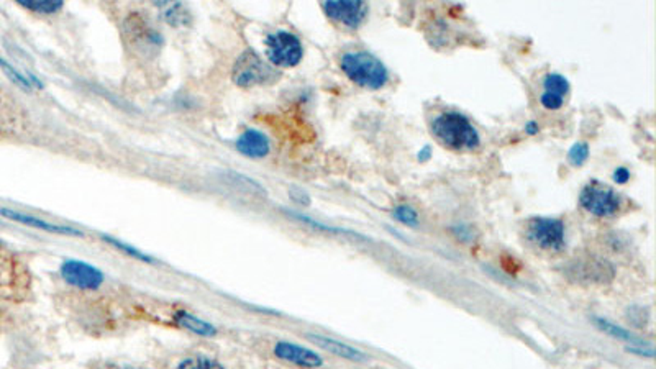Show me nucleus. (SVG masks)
Listing matches in <instances>:
<instances>
[{"label": "nucleus", "instance_id": "23", "mask_svg": "<svg viewBox=\"0 0 656 369\" xmlns=\"http://www.w3.org/2000/svg\"><path fill=\"white\" fill-rule=\"evenodd\" d=\"M165 18L172 27H182V25H189L191 13L187 12V8L182 4H166Z\"/></svg>", "mask_w": 656, "mask_h": 369}, {"label": "nucleus", "instance_id": "11", "mask_svg": "<svg viewBox=\"0 0 656 369\" xmlns=\"http://www.w3.org/2000/svg\"><path fill=\"white\" fill-rule=\"evenodd\" d=\"M274 356L304 369H318L323 366V358L310 348L296 345L292 341H278L274 345Z\"/></svg>", "mask_w": 656, "mask_h": 369}, {"label": "nucleus", "instance_id": "21", "mask_svg": "<svg viewBox=\"0 0 656 369\" xmlns=\"http://www.w3.org/2000/svg\"><path fill=\"white\" fill-rule=\"evenodd\" d=\"M20 7L30 10V12L42 13V15H51L59 12L64 7L63 2L59 0H20Z\"/></svg>", "mask_w": 656, "mask_h": 369}, {"label": "nucleus", "instance_id": "17", "mask_svg": "<svg viewBox=\"0 0 656 369\" xmlns=\"http://www.w3.org/2000/svg\"><path fill=\"white\" fill-rule=\"evenodd\" d=\"M592 322H594V325L599 328V330L604 332L609 337L615 338V340L632 343V345H635V346H645V343H642V340H640V338L635 335V333H632L630 330H625V328L619 327V325H615V323H612L610 320H606V318L594 317Z\"/></svg>", "mask_w": 656, "mask_h": 369}, {"label": "nucleus", "instance_id": "12", "mask_svg": "<svg viewBox=\"0 0 656 369\" xmlns=\"http://www.w3.org/2000/svg\"><path fill=\"white\" fill-rule=\"evenodd\" d=\"M0 215L5 217V219L17 222V224L32 226V229H38L43 231H48V234H54V235H61V236H84V234L74 226L69 225H58V224H51V222L42 220L38 217H33L30 214H25V212H18V210H12V209H0Z\"/></svg>", "mask_w": 656, "mask_h": 369}, {"label": "nucleus", "instance_id": "15", "mask_svg": "<svg viewBox=\"0 0 656 369\" xmlns=\"http://www.w3.org/2000/svg\"><path fill=\"white\" fill-rule=\"evenodd\" d=\"M307 338L315 345L323 348L325 351L332 353V355L343 358V360L348 361H354V363H366L368 361V355L363 353L358 348H354L348 343H343L340 340H335V338L325 337V335H318V333H309Z\"/></svg>", "mask_w": 656, "mask_h": 369}, {"label": "nucleus", "instance_id": "30", "mask_svg": "<svg viewBox=\"0 0 656 369\" xmlns=\"http://www.w3.org/2000/svg\"><path fill=\"white\" fill-rule=\"evenodd\" d=\"M627 351H628V353H633V355H638V356H647V358H652V356H653V350H652V348H645V346H638V348L628 346V348H627Z\"/></svg>", "mask_w": 656, "mask_h": 369}, {"label": "nucleus", "instance_id": "1", "mask_svg": "<svg viewBox=\"0 0 656 369\" xmlns=\"http://www.w3.org/2000/svg\"><path fill=\"white\" fill-rule=\"evenodd\" d=\"M431 133L451 150H475L481 143L479 131L460 112H441L431 120Z\"/></svg>", "mask_w": 656, "mask_h": 369}, {"label": "nucleus", "instance_id": "9", "mask_svg": "<svg viewBox=\"0 0 656 369\" xmlns=\"http://www.w3.org/2000/svg\"><path fill=\"white\" fill-rule=\"evenodd\" d=\"M136 17H130L126 20V33H129V42L131 47L138 53L153 54L162 44L161 35L156 32L155 27L146 22L141 17V13H135Z\"/></svg>", "mask_w": 656, "mask_h": 369}, {"label": "nucleus", "instance_id": "3", "mask_svg": "<svg viewBox=\"0 0 656 369\" xmlns=\"http://www.w3.org/2000/svg\"><path fill=\"white\" fill-rule=\"evenodd\" d=\"M276 69L271 64L264 61L256 52L246 49L243 52L233 64L232 79L233 83L240 87H254V85H263L273 83L278 79Z\"/></svg>", "mask_w": 656, "mask_h": 369}, {"label": "nucleus", "instance_id": "8", "mask_svg": "<svg viewBox=\"0 0 656 369\" xmlns=\"http://www.w3.org/2000/svg\"><path fill=\"white\" fill-rule=\"evenodd\" d=\"M569 277L579 282H591V284H604L614 279L615 271L614 266L606 260L599 258H586V260H578L571 262L568 267Z\"/></svg>", "mask_w": 656, "mask_h": 369}, {"label": "nucleus", "instance_id": "27", "mask_svg": "<svg viewBox=\"0 0 656 369\" xmlns=\"http://www.w3.org/2000/svg\"><path fill=\"white\" fill-rule=\"evenodd\" d=\"M451 231H453V235L461 241H472L476 238V230L472 229L471 225H465V224L455 225L453 229H451Z\"/></svg>", "mask_w": 656, "mask_h": 369}, {"label": "nucleus", "instance_id": "32", "mask_svg": "<svg viewBox=\"0 0 656 369\" xmlns=\"http://www.w3.org/2000/svg\"><path fill=\"white\" fill-rule=\"evenodd\" d=\"M417 158H419V161L430 159L431 158V148H430V146L429 145L424 146V148L419 151V155H417Z\"/></svg>", "mask_w": 656, "mask_h": 369}, {"label": "nucleus", "instance_id": "31", "mask_svg": "<svg viewBox=\"0 0 656 369\" xmlns=\"http://www.w3.org/2000/svg\"><path fill=\"white\" fill-rule=\"evenodd\" d=\"M540 131V125H538L535 120H530V122L525 123V133L528 135H537Z\"/></svg>", "mask_w": 656, "mask_h": 369}, {"label": "nucleus", "instance_id": "20", "mask_svg": "<svg viewBox=\"0 0 656 369\" xmlns=\"http://www.w3.org/2000/svg\"><path fill=\"white\" fill-rule=\"evenodd\" d=\"M287 215H291L294 220H299V222H302V224H305V225L312 226V229H317V230L327 231V234H335V235H348V236H359V238L366 240L364 236H361L359 234H356V231L347 230V229H338V226H330V225H325V224H322V222H317V220L310 219V217H307V215L297 214V212H287Z\"/></svg>", "mask_w": 656, "mask_h": 369}, {"label": "nucleus", "instance_id": "2", "mask_svg": "<svg viewBox=\"0 0 656 369\" xmlns=\"http://www.w3.org/2000/svg\"><path fill=\"white\" fill-rule=\"evenodd\" d=\"M340 66L345 75L361 87L378 90L389 80V71L386 64L369 52L345 53Z\"/></svg>", "mask_w": 656, "mask_h": 369}, {"label": "nucleus", "instance_id": "13", "mask_svg": "<svg viewBox=\"0 0 656 369\" xmlns=\"http://www.w3.org/2000/svg\"><path fill=\"white\" fill-rule=\"evenodd\" d=\"M569 94V80L558 73H548L543 78L540 102L547 110H559Z\"/></svg>", "mask_w": 656, "mask_h": 369}, {"label": "nucleus", "instance_id": "5", "mask_svg": "<svg viewBox=\"0 0 656 369\" xmlns=\"http://www.w3.org/2000/svg\"><path fill=\"white\" fill-rule=\"evenodd\" d=\"M579 205L594 217H614L622 209V197L610 186L589 183L579 194Z\"/></svg>", "mask_w": 656, "mask_h": 369}, {"label": "nucleus", "instance_id": "19", "mask_svg": "<svg viewBox=\"0 0 656 369\" xmlns=\"http://www.w3.org/2000/svg\"><path fill=\"white\" fill-rule=\"evenodd\" d=\"M102 240H104L105 243H109L112 248H117V250L124 253V255L130 256V258H133V260H136V261L146 262V265H153V262H156L155 258L150 256V255H146L145 251H141V250H138V248H135V246H131V245H129V243H125V241H121V240H119V238H114V236L102 235Z\"/></svg>", "mask_w": 656, "mask_h": 369}, {"label": "nucleus", "instance_id": "6", "mask_svg": "<svg viewBox=\"0 0 656 369\" xmlns=\"http://www.w3.org/2000/svg\"><path fill=\"white\" fill-rule=\"evenodd\" d=\"M527 236L533 245L547 251H561L564 248V224L550 217H535L528 222Z\"/></svg>", "mask_w": 656, "mask_h": 369}, {"label": "nucleus", "instance_id": "18", "mask_svg": "<svg viewBox=\"0 0 656 369\" xmlns=\"http://www.w3.org/2000/svg\"><path fill=\"white\" fill-rule=\"evenodd\" d=\"M0 69L4 71L5 75L12 80L13 84H17L20 89L23 90H33V89H43V83L38 78H35L32 74H22L17 68H13L12 64L5 61V59L0 58Z\"/></svg>", "mask_w": 656, "mask_h": 369}, {"label": "nucleus", "instance_id": "4", "mask_svg": "<svg viewBox=\"0 0 656 369\" xmlns=\"http://www.w3.org/2000/svg\"><path fill=\"white\" fill-rule=\"evenodd\" d=\"M264 44H266L269 64L276 68H294L304 58L302 42L291 32L279 30V32L268 35Z\"/></svg>", "mask_w": 656, "mask_h": 369}, {"label": "nucleus", "instance_id": "29", "mask_svg": "<svg viewBox=\"0 0 656 369\" xmlns=\"http://www.w3.org/2000/svg\"><path fill=\"white\" fill-rule=\"evenodd\" d=\"M291 197L296 202H299V204H304V205L310 204V197L301 189H291Z\"/></svg>", "mask_w": 656, "mask_h": 369}, {"label": "nucleus", "instance_id": "26", "mask_svg": "<svg viewBox=\"0 0 656 369\" xmlns=\"http://www.w3.org/2000/svg\"><path fill=\"white\" fill-rule=\"evenodd\" d=\"M589 158L588 143H574L568 151V159L573 166H583Z\"/></svg>", "mask_w": 656, "mask_h": 369}, {"label": "nucleus", "instance_id": "16", "mask_svg": "<svg viewBox=\"0 0 656 369\" xmlns=\"http://www.w3.org/2000/svg\"><path fill=\"white\" fill-rule=\"evenodd\" d=\"M174 322L184 330L194 333V335L199 337H205V338H212L215 337L218 330L215 325H212L210 322L203 320V318L194 315V313L187 312V310H179L174 313Z\"/></svg>", "mask_w": 656, "mask_h": 369}, {"label": "nucleus", "instance_id": "7", "mask_svg": "<svg viewBox=\"0 0 656 369\" xmlns=\"http://www.w3.org/2000/svg\"><path fill=\"white\" fill-rule=\"evenodd\" d=\"M59 272L64 282L80 291H97L105 281V274L99 267L80 260L63 261L59 266Z\"/></svg>", "mask_w": 656, "mask_h": 369}, {"label": "nucleus", "instance_id": "14", "mask_svg": "<svg viewBox=\"0 0 656 369\" xmlns=\"http://www.w3.org/2000/svg\"><path fill=\"white\" fill-rule=\"evenodd\" d=\"M237 150L238 153H241L243 156L251 159H261L266 158L271 151V143H269V138L263 131L254 130V128H248L243 131V133L237 138Z\"/></svg>", "mask_w": 656, "mask_h": 369}, {"label": "nucleus", "instance_id": "25", "mask_svg": "<svg viewBox=\"0 0 656 369\" xmlns=\"http://www.w3.org/2000/svg\"><path fill=\"white\" fill-rule=\"evenodd\" d=\"M393 217L404 225H409V226L419 225V214H417V210L414 209V207H410L407 204H400L395 207V209L393 210Z\"/></svg>", "mask_w": 656, "mask_h": 369}, {"label": "nucleus", "instance_id": "10", "mask_svg": "<svg viewBox=\"0 0 656 369\" xmlns=\"http://www.w3.org/2000/svg\"><path fill=\"white\" fill-rule=\"evenodd\" d=\"M323 12L335 22L348 28H358L368 17V5L359 0H330L325 2Z\"/></svg>", "mask_w": 656, "mask_h": 369}, {"label": "nucleus", "instance_id": "24", "mask_svg": "<svg viewBox=\"0 0 656 369\" xmlns=\"http://www.w3.org/2000/svg\"><path fill=\"white\" fill-rule=\"evenodd\" d=\"M227 178L230 179V183H233L235 186H238V187H240V189H243V190L250 192V194L261 195V197H266V195H268L266 189H264V187H263L261 184L256 183V181L251 179V178H246V176L235 173V171H232V173H228V174H227Z\"/></svg>", "mask_w": 656, "mask_h": 369}, {"label": "nucleus", "instance_id": "22", "mask_svg": "<svg viewBox=\"0 0 656 369\" xmlns=\"http://www.w3.org/2000/svg\"><path fill=\"white\" fill-rule=\"evenodd\" d=\"M176 369H225L218 360L207 355H194L191 358H186L179 363Z\"/></svg>", "mask_w": 656, "mask_h": 369}, {"label": "nucleus", "instance_id": "28", "mask_svg": "<svg viewBox=\"0 0 656 369\" xmlns=\"http://www.w3.org/2000/svg\"><path fill=\"white\" fill-rule=\"evenodd\" d=\"M612 178L617 184H627L630 181V171L627 168H619L614 171Z\"/></svg>", "mask_w": 656, "mask_h": 369}]
</instances>
